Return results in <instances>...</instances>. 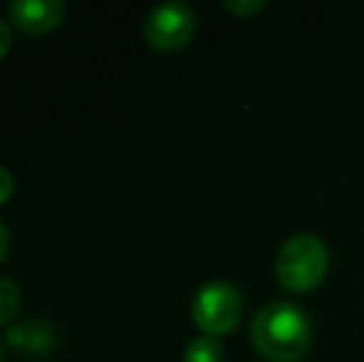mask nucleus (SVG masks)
<instances>
[{"label":"nucleus","mask_w":364,"mask_h":362,"mask_svg":"<svg viewBox=\"0 0 364 362\" xmlns=\"http://www.w3.org/2000/svg\"><path fill=\"white\" fill-rule=\"evenodd\" d=\"M8 343L30 350V353H45L53 345V333L43 323L15 325V328L8 330Z\"/></svg>","instance_id":"obj_6"},{"label":"nucleus","mask_w":364,"mask_h":362,"mask_svg":"<svg viewBox=\"0 0 364 362\" xmlns=\"http://www.w3.org/2000/svg\"><path fill=\"white\" fill-rule=\"evenodd\" d=\"M183 362H223V345L211 335L193 338L183 350Z\"/></svg>","instance_id":"obj_7"},{"label":"nucleus","mask_w":364,"mask_h":362,"mask_svg":"<svg viewBox=\"0 0 364 362\" xmlns=\"http://www.w3.org/2000/svg\"><path fill=\"white\" fill-rule=\"evenodd\" d=\"M250 338L268 362H297L310 348L312 325L300 305L273 300L255 313Z\"/></svg>","instance_id":"obj_1"},{"label":"nucleus","mask_w":364,"mask_h":362,"mask_svg":"<svg viewBox=\"0 0 364 362\" xmlns=\"http://www.w3.org/2000/svg\"><path fill=\"white\" fill-rule=\"evenodd\" d=\"M243 315V295L228 280H211L193 295L191 318L203 335H225L240 323Z\"/></svg>","instance_id":"obj_3"},{"label":"nucleus","mask_w":364,"mask_h":362,"mask_svg":"<svg viewBox=\"0 0 364 362\" xmlns=\"http://www.w3.org/2000/svg\"><path fill=\"white\" fill-rule=\"evenodd\" d=\"M0 360H3V348H0Z\"/></svg>","instance_id":"obj_13"},{"label":"nucleus","mask_w":364,"mask_h":362,"mask_svg":"<svg viewBox=\"0 0 364 362\" xmlns=\"http://www.w3.org/2000/svg\"><path fill=\"white\" fill-rule=\"evenodd\" d=\"M65 3L60 0H15L8 8L10 23L28 35H45L65 20Z\"/></svg>","instance_id":"obj_5"},{"label":"nucleus","mask_w":364,"mask_h":362,"mask_svg":"<svg viewBox=\"0 0 364 362\" xmlns=\"http://www.w3.org/2000/svg\"><path fill=\"white\" fill-rule=\"evenodd\" d=\"M13 191H15L13 176H10L8 169H3V166H0V206H3V203H8V198L13 196Z\"/></svg>","instance_id":"obj_10"},{"label":"nucleus","mask_w":364,"mask_h":362,"mask_svg":"<svg viewBox=\"0 0 364 362\" xmlns=\"http://www.w3.org/2000/svg\"><path fill=\"white\" fill-rule=\"evenodd\" d=\"M193 30H196V15L181 0H168V3L156 5L146 15L144 23L146 43L161 53L181 50L193 38Z\"/></svg>","instance_id":"obj_4"},{"label":"nucleus","mask_w":364,"mask_h":362,"mask_svg":"<svg viewBox=\"0 0 364 362\" xmlns=\"http://www.w3.org/2000/svg\"><path fill=\"white\" fill-rule=\"evenodd\" d=\"M223 5L230 10V13L248 18V15H255L258 10H263V8H265V0H225Z\"/></svg>","instance_id":"obj_9"},{"label":"nucleus","mask_w":364,"mask_h":362,"mask_svg":"<svg viewBox=\"0 0 364 362\" xmlns=\"http://www.w3.org/2000/svg\"><path fill=\"white\" fill-rule=\"evenodd\" d=\"M8 251H10V233H8V228L0 223V261L8 256Z\"/></svg>","instance_id":"obj_12"},{"label":"nucleus","mask_w":364,"mask_h":362,"mask_svg":"<svg viewBox=\"0 0 364 362\" xmlns=\"http://www.w3.org/2000/svg\"><path fill=\"white\" fill-rule=\"evenodd\" d=\"M10 48H13V30L5 20H0V60L10 53Z\"/></svg>","instance_id":"obj_11"},{"label":"nucleus","mask_w":364,"mask_h":362,"mask_svg":"<svg viewBox=\"0 0 364 362\" xmlns=\"http://www.w3.org/2000/svg\"><path fill=\"white\" fill-rule=\"evenodd\" d=\"M330 266L327 243L315 233H295L280 246L275 258V275L292 293H305L322 283Z\"/></svg>","instance_id":"obj_2"},{"label":"nucleus","mask_w":364,"mask_h":362,"mask_svg":"<svg viewBox=\"0 0 364 362\" xmlns=\"http://www.w3.org/2000/svg\"><path fill=\"white\" fill-rule=\"evenodd\" d=\"M20 310V288L10 278H0V325L10 323Z\"/></svg>","instance_id":"obj_8"}]
</instances>
